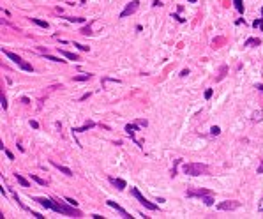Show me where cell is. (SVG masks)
<instances>
[{
	"instance_id": "277c9868",
	"label": "cell",
	"mask_w": 263,
	"mask_h": 219,
	"mask_svg": "<svg viewBox=\"0 0 263 219\" xmlns=\"http://www.w3.org/2000/svg\"><path fill=\"white\" fill-rule=\"evenodd\" d=\"M138 7H140V2H138V0L129 2L127 5H126V9L120 13V18H127V16H131V14H134L136 11H138Z\"/></svg>"
},
{
	"instance_id": "484cf974",
	"label": "cell",
	"mask_w": 263,
	"mask_h": 219,
	"mask_svg": "<svg viewBox=\"0 0 263 219\" xmlns=\"http://www.w3.org/2000/svg\"><path fill=\"white\" fill-rule=\"evenodd\" d=\"M0 104H2V108H4V110H7V99H5V95H4V94L0 95Z\"/></svg>"
},
{
	"instance_id": "603a6c76",
	"label": "cell",
	"mask_w": 263,
	"mask_h": 219,
	"mask_svg": "<svg viewBox=\"0 0 263 219\" xmlns=\"http://www.w3.org/2000/svg\"><path fill=\"white\" fill-rule=\"evenodd\" d=\"M80 32H81L83 35H90V34H92V28H90V25H87V27H83Z\"/></svg>"
},
{
	"instance_id": "3957f363",
	"label": "cell",
	"mask_w": 263,
	"mask_h": 219,
	"mask_svg": "<svg viewBox=\"0 0 263 219\" xmlns=\"http://www.w3.org/2000/svg\"><path fill=\"white\" fill-rule=\"evenodd\" d=\"M131 194H133L136 200L143 205L145 209H148V210H157V205H155V203H152V202H148L143 194L140 193V189H138V187H131Z\"/></svg>"
},
{
	"instance_id": "52a82bcc",
	"label": "cell",
	"mask_w": 263,
	"mask_h": 219,
	"mask_svg": "<svg viewBox=\"0 0 263 219\" xmlns=\"http://www.w3.org/2000/svg\"><path fill=\"white\" fill-rule=\"evenodd\" d=\"M108 180H110V182H111V184H113V185H115V187H117L119 191H124V189L127 187V184H126V180H122V178H115V177H110V178H108Z\"/></svg>"
},
{
	"instance_id": "4dcf8cb0",
	"label": "cell",
	"mask_w": 263,
	"mask_h": 219,
	"mask_svg": "<svg viewBox=\"0 0 263 219\" xmlns=\"http://www.w3.org/2000/svg\"><path fill=\"white\" fill-rule=\"evenodd\" d=\"M210 133H212L214 136H217V135H219V133H221V129H219V127H217V126H214L212 129H210Z\"/></svg>"
},
{
	"instance_id": "4316f807",
	"label": "cell",
	"mask_w": 263,
	"mask_h": 219,
	"mask_svg": "<svg viewBox=\"0 0 263 219\" xmlns=\"http://www.w3.org/2000/svg\"><path fill=\"white\" fill-rule=\"evenodd\" d=\"M74 46H76L78 50H81V51H88V46H85V44H80V42H74Z\"/></svg>"
},
{
	"instance_id": "ba28073f",
	"label": "cell",
	"mask_w": 263,
	"mask_h": 219,
	"mask_svg": "<svg viewBox=\"0 0 263 219\" xmlns=\"http://www.w3.org/2000/svg\"><path fill=\"white\" fill-rule=\"evenodd\" d=\"M106 203H108V205H110V207H111V209H115V210H117V212H120V214H122V216H124V217H131V214H129V212L127 210H124V209H122V207H120V205H119V203H115V202H111V200H108V202H106Z\"/></svg>"
},
{
	"instance_id": "6da1fadb",
	"label": "cell",
	"mask_w": 263,
	"mask_h": 219,
	"mask_svg": "<svg viewBox=\"0 0 263 219\" xmlns=\"http://www.w3.org/2000/svg\"><path fill=\"white\" fill-rule=\"evenodd\" d=\"M182 168H184V173L193 175V177H198V175H208V166L203 164V163H187V164H184Z\"/></svg>"
},
{
	"instance_id": "f1b7e54d",
	"label": "cell",
	"mask_w": 263,
	"mask_h": 219,
	"mask_svg": "<svg viewBox=\"0 0 263 219\" xmlns=\"http://www.w3.org/2000/svg\"><path fill=\"white\" fill-rule=\"evenodd\" d=\"M44 55H46L48 60H53V62H66V60H60V59H57V57H51V55H48V53H44Z\"/></svg>"
},
{
	"instance_id": "4fadbf2b",
	"label": "cell",
	"mask_w": 263,
	"mask_h": 219,
	"mask_svg": "<svg viewBox=\"0 0 263 219\" xmlns=\"http://www.w3.org/2000/svg\"><path fill=\"white\" fill-rule=\"evenodd\" d=\"M34 202H37L39 205H43L44 209H51L53 200H50V198H34Z\"/></svg>"
},
{
	"instance_id": "60d3db41",
	"label": "cell",
	"mask_w": 263,
	"mask_h": 219,
	"mask_svg": "<svg viewBox=\"0 0 263 219\" xmlns=\"http://www.w3.org/2000/svg\"><path fill=\"white\" fill-rule=\"evenodd\" d=\"M258 173H263V159H261V164L258 166Z\"/></svg>"
},
{
	"instance_id": "8d00e7d4",
	"label": "cell",
	"mask_w": 263,
	"mask_h": 219,
	"mask_svg": "<svg viewBox=\"0 0 263 219\" xmlns=\"http://www.w3.org/2000/svg\"><path fill=\"white\" fill-rule=\"evenodd\" d=\"M32 216H34V217H37V219H44V216H41L39 212H32Z\"/></svg>"
},
{
	"instance_id": "8fae6325",
	"label": "cell",
	"mask_w": 263,
	"mask_h": 219,
	"mask_svg": "<svg viewBox=\"0 0 263 219\" xmlns=\"http://www.w3.org/2000/svg\"><path fill=\"white\" fill-rule=\"evenodd\" d=\"M51 164H53V166H55L57 170H60L64 175H67V177H73V175H74V173H73V171H71L67 166H64V164H59V163H55V161H51Z\"/></svg>"
},
{
	"instance_id": "f546056e",
	"label": "cell",
	"mask_w": 263,
	"mask_h": 219,
	"mask_svg": "<svg viewBox=\"0 0 263 219\" xmlns=\"http://www.w3.org/2000/svg\"><path fill=\"white\" fill-rule=\"evenodd\" d=\"M212 94H214L212 88H207V90H205V99H210V97H212Z\"/></svg>"
},
{
	"instance_id": "83f0119b",
	"label": "cell",
	"mask_w": 263,
	"mask_h": 219,
	"mask_svg": "<svg viewBox=\"0 0 263 219\" xmlns=\"http://www.w3.org/2000/svg\"><path fill=\"white\" fill-rule=\"evenodd\" d=\"M261 25H263V18L254 20V21H253V27H254V28H258V27H261Z\"/></svg>"
},
{
	"instance_id": "ab89813d",
	"label": "cell",
	"mask_w": 263,
	"mask_h": 219,
	"mask_svg": "<svg viewBox=\"0 0 263 219\" xmlns=\"http://www.w3.org/2000/svg\"><path fill=\"white\" fill-rule=\"evenodd\" d=\"M187 74H189V69H184V71H182V73H180V76H182V78H186Z\"/></svg>"
},
{
	"instance_id": "2e32d148",
	"label": "cell",
	"mask_w": 263,
	"mask_h": 219,
	"mask_svg": "<svg viewBox=\"0 0 263 219\" xmlns=\"http://www.w3.org/2000/svg\"><path fill=\"white\" fill-rule=\"evenodd\" d=\"M14 177H16V180H18V182H20L21 185H23V187H28V185H30V182H28V180H27L23 175H20V173H14Z\"/></svg>"
},
{
	"instance_id": "44dd1931",
	"label": "cell",
	"mask_w": 263,
	"mask_h": 219,
	"mask_svg": "<svg viewBox=\"0 0 263 219\" xmlns=\"http://www.w3.org/2000/svg\"><path fill=\"white\" fill-rule=\"evenodd\" d=\"M90 78H92V74H78V76H74V81H87Z\"/></svg>"
},
{
	"instance_id": "7bdbcfd3",
	"label": "cell",
	"mask_w": 263,
	"mask_h": 219,
	"mask_svg": "<svg viewBox=\"0 0 263 219\" xmlns=\"http://www.w3.org/2000/svg\"><path fill=\"white\" fill-rule=\"evenodd\" d=\"M261 16H263V7H261Z\"/></svg>"
},
{
	"instance_id": "5b68a950",
	"label": "cell",
	"mask_w": 263,
	"mask_h": 219,
	"mask_svg": "<svg viewBox=\"0 0 263 219\" xmlns=\"http://www.w3.org/2000/svg\"><path fill=\"white\" fill-rule=\"evenodd\" d=\"M238 207H240V202H237V200H226L217 205L219 210H237Z\"/></svg>"
},
{
	"instance_id": "f35d334b",
	"label": "cell",
	"mask_w": 263,
	"mask_h": 219,
	"mask_svg": "<svg viewBox=\"0 0 263 219\" xmlns=\"http://www.w3.org/2000/svg\"><path fill=\"white\" fill-rule=\"evenodd\" d=\"M147 124H148L147 120H138V126H143V127H147Z\"/></svg>"
},
{
	"instance_id": "d590c367",
	"label": "cell",
	"mask_w": 263,
	"mask_h": 219,
	"mask_svg": "<svg viewBox=\"0 0 263 219\" xmlns=\"http://www.w3.org/2000/svg\"><path fill=\"white\" fill-rule=\"evenodd\" d=\"M30 126L34 127V129H39V124H37L35 120H30Z\"/></svg>"
},
{
	"instance_id": "ac0fdd59",
	"label": "cell",
	"mask_w": 263,
	"mask_h": 219,
	"mask_svg": "<svg viewBox=\"0 0 263 219\" xmlns=\"http://www.w3.org/2000/svg\"><path fill=\"white\" fill-rule=\"evenodd\" d=\"M201 200H203L205 205H208V207H212V205H214V198H212V194H205V196H201Z\"/></svg>"
},
{
	"instance_id": "836d02e7",
	"label": "cell",
	"mask_w": 263,
	"mask_h": 219,
	"mask_svg": "<svg viewBox=\"0 0 263 219\" xmlns=\"http://www.w3.org/2000/svg\"><path fill=\"white\" fill-rule=\"evenodd\" d=\"M261 111H258V113H254V117H253V120H261Z\"/></svg>"
},
{
	"instance_id": "b9f144b4",
	"label": "cell",
	"mask_w": 263,
	"mask_h": 219,
	"mask_svg": "<svg viewBox=\"0 0 263 219\" xmlns=\"http://www.w3.org/2000/svg\"><path fill=\"white\" fill-rule=\"evenodd\" d=\"M256 88H258V90H261V92H263V85H256Z\"/></svg>"
},
{
	"instance_id": "5bb4252c",
	"label": "cell",
	"mask_w": 263,
	"mask_h": 219,
	"mask_svg": "<svg viewBox=\"0 0 263 219\" xmlns=\"http://www.w3.org/2000/svg\"><path fill=\"white\" fill-rule=\"evenodd\" d=\"M59 53H60V55H64V57H66V59H69V60H80V59H78V55H76V53H71V51H64V50H60V48H59Z\"/></svg>"
},
{
	"instance_id": "9c48e42d",
	"label": "cell",
	"mask_w": 263,
	"mask_h": 219,
	"mask_svg": "<svg viewBox=\"0 0 263 219\" xmlns=\"http://www.w3.org/2000/svg\"><path fill=\"white\" fill-rule=\"evenodd\" d=\"M134 131H138V124H127V126H126V133L131 136V140H134L136 143L141 147V143H140V142H138V140L134 138Z\"/></svg>"
},
{
	"instance_id": "d6a6232c",
	"label": "cell",
	"mask_w": 263,
	"mask_h": 219,
	"mask_svg": "<svg viewBox=\"0 0 263 219\" xmlns=\"http://www.w3.org/2000/svg\"><path fill=\"white\" fill-rule=\"evenodd\" d=\"M171 18H175V20H177V21H180V23H184V21H186L184 18H180L178 14H171Z\"/></svg>"
},
{
	"instance_id": "e575fe53",
	"label": "cell",
	"mask_w": 263,
	"mask_h": 219,
	"mask_svg": "<svg viewBox=\"0 0 263 219\" xmlns=\"http://www.w3.org/2000/svg\"><path fill=\"white\" fill-rule=\"evenodd\" d=\"M152 5H154V7H161V5H162V2H161V0H154V4H152Z\"/></svg>"
},
{
	"instance_id": "74e56055",
	"label": "cell",
	"mask_w": 263,
	"mask_h": 219,
	"mask_svg": "<svg viewBox=\"0 0 263 219\" xmlns=\"http://www.w3.org/2000/svg\"><path fill=\"white\" fill-rule=\"evenodd\" d=\"M88 97H90V92H88V94H83V95L80 97V101H85V99H88Z\"/></svg>"
},
{
	"instance_id": "cb8c5ba5",
	"label": "cell",
	"mask_w": 263,
	"mask_h": 219,
	"mask_svg": "<svg viewBox=\"0 0 263 219\" xmlns=\"http://www.w3.org/2000/svg\"><path fill=\"white\" fill-rule=\"evenodd\" d=\"M0 149H2V150L5 152V156H7V159H11V161L14 159V156H12V154H11V152H9V150H7V149H5V147H4V143L0 145Z\"/></svg>"
},
{
	"instance_id": "ffe728a7",
	"label": "cell",
	"mask_w": 263,
	"mask_h": 219,
	"mask_svg": "<svg viewBox=\"0 0 263 219\" xmlns=\"http://www.w3.org/2000/svg\"><path fill=\"white\" fill-rule=\"evenodd\" d=\"M233 4H235V9H237L240 14H244V4H242V0H233Z\"/></svg>"
},
{
	"instance_id": "9a60e30c",
	"label": "cell",
	"mask_w": 263,
	"mask_h": 219,
	"mask_svg": "<svg viewBox=\"0 0 263 219\" xmlns=\"http://www.w3.org/2000/svg\"><path fill=\"white\" fill-rule=\"evenodd\" d=\"M261 44V41L258 39V37H249L246 42H244V46H260Z\"/></svg>"
},
{
	"instance_id": "8992f818",
	"label": "cell",
	"mask_w": 263,
	"mask_h": 219,
	"mask_svg": "<svg viewBox=\"0 0 263 219\" xmlns=\"http://www.w3.org/2000/svg\"><path fill=\"white\" fill-rule=\"evenodd\" d=\"M187 198H194V196H205V194H212V191H208V189H189L187 191Z\"/></svg>"
},
{
	"instance_id": "7c38bea8",
	"label": "cell",
	"mask_w": 263,
	"mask_h": 219,
	"mask_svg": "<svg viewBox=\"0 0 263 219\" xmlns=\"http://www.w3.org/2000/svg\"><path fill=\"white\" fill-rule=\"evenodd\" d=\"M2 51H4V50H2ZM4 55L9 57V59L12 60L14 64H18V66H21V62H23V59H21L20 55H16V53H12V51H4Z\"/></svg>"
},
{
	"instance_id": "f6af8a7d",
	"label": "cell",
	"mask_w": 263,
	"mask_h": 219,
	"mask_svg": "<svg viewBox=\"0 0 263 219\" xmlns=\"http://www.w3.org/2000/svg\"><path fill=\"white\" fill-rule=\"evenodd\" d=\"M260 210H263V207H261V209H260Z\"/></svg>"
},
{
	"instance_id": "1f68e13d",
	"label": "cell",
	"mask_w": 263,
	"mask_h": 219,
	"mask_svg": "<svg viewBox=\"0 0 263 219\" xmlns=\"http://www.w3.org/2000/svg\"><path fill=\"white\" fill-rule=\"evenodd\" d=\"M66 202H67L69 205H73V207H78V202H76V200H73V198H66Z\"/></svg>"
},
{
	"instance_id": "d6986e66",
	"label": "cell",
	"mask_w": 263,
	"mask_h": 219,
	"mask_svg": "<svg viewBox=\"0 0 263 219\" xmlns=\"http://www.w3.org/2000/svg\"><path fill=\"white\" fill-rule=\"evenodd\" d=\"M20 69H23V71H27V73H34V67H32V66H30L28 62H25V60L21 62V66H20Z\"/></svg>"
},
{
	"instance_id": "30bf717a",
	"label": "cell",
	"mask_w": 263,
	"mask_h": 219,
	"mask_svg": "<svg viewBox=\"0 0 263 219\" xmlns=\"http://www.w3.org/2000/svg\"><path fill=\"white\" fill-rule=\"evenodd\" d=\"M92 127H95V122H92V120H88L85 126L81 127H73V133H85V131H88V129H92Z\"/></svg>"
},
{
	"instance_id": "d4e9b609",
	"label": "cell",
	"mask_w": 263,
	"mask_h": 219,
	"mask_svg": "<svg viewBox=\"0 0 263 219\" xmlns=\"http://www.w3.org/2000/svg\"><path fill=\"white\" fill-rule=\"evenodd\" d=\"M226 71H228V67H226V66H222V67H221V74L217 76V81H219V80H222V78L226 76Z\"/></svg>"
},
{
	"instance_id": "7402d4cb",
	"label": "cell",
	"mask_w": 263,
	"mask_h": 219,
	"mask_svg": "<svg viewBox=\"0 0 263 219\" xmlns=\"http://www.w3.org/2000/svg\"><path fill=\"white\" fill-rule=\"evenodd\" d=\"M30 178H32L34 182H37L39 185H46V180H44V178H41V177H37V175H32V173H30Z\"/></svg>"
},
{
	"instance_id": "ee69618b",
	"label": "cell",
	"mask_w": 263,
	"mask_h": 219,
	"mask_svg": "<svg viewBox=\"0 0 263 219\" xmlns=\"http://www.w3.org/2000/svg\"><path fill=\"white\" fill-rule=\"evenodd\" d=\"M189 2H196V0H189Z\"/></svg>"
},
{
	"instance_id": "e0dca14e",
	"label": "cell",
	"mask_w": 263,
	"mask_h": 219,
	"mask_svg": "<svg viewBox=\"0 0 263 219\" xmlns=\"http://www.w3.org/2000/svg\"><path fill=\"white\" fill-rule=\"evenodd\" d=\"M30 21L32 23H35V25H39V27H43V28H48V21H43V20H39V18H30Z\"/></svg>"
},
{
	"instance_id": "7a4b0ae2",
	"label": "cell",
	"mask_w": 263,
	"mask_h": 219,
	"mask_svg": "<svg viewBox=\"0 0 263 219\" xmlns=\"http://www.w3.org/2000/svg\"><path fill=\"white\" fill-rule=\"evenodd\" d=\"M51 210L55 212H60V214H66V216H69V217H81V212L76 210V207H69V205H64V203H57L53 202L51 203Z\"/></svg>"
}]
</instances>
